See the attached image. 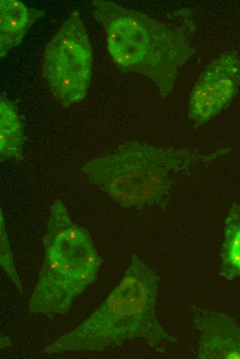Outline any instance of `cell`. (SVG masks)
Wrapping results in <instances>:
<instances>
[{"mask_svg":"<svg viewBox=\"0 0 240 359\" xmlns=\"http://www.w3.org/2000/svg\"><path fill=\"white\" fill-rule=\"evenodd\" d=\"M159 284L157 273L132 255L119 282L101 305L79 326L46 347L44 353L101 351L137 338L151 347L174 342L157 317Z\"/></svg>","mask_w":240,"mask_h":359,"instance_id":"6da1fadb","label":"cell"},{"mask_svg":"<svg viewBox=\"0 0 240 359\" xmlns=\"http://www.w3.org/2000/svg\"><path fill=\"white\" fill-rule=\"evenodd\" d=\"M92 12L104 28L108 52L123 72L150 78L161 97L172 90L192 48L186 37L154 18L110 1H92Z\"/></svg>","mask_w":240,"mask_h":359,"instance_id":"7a4b0ae2","label":"cell"},{"mask_svg":"<svg viewBox=\"0 0 240 359\" xmlns=\"http://www.w3.org/2000/svg\"><path fill=\"white\" fill-rule=\"evenodd\" d=\"M43 243L44 260L29 310L46 316L63 314L96 280L101 259L89 233L73 222L60 200L51 206Z\"/></svg>","mask_w":240,"mask_h":359,"instance_id":"3957f363","label":"cell"},{"mask_svg":"<svg viewBox=\"0 0 240 359\" xmlns=\"http://www.w3.org/2000/svg\"><path fill=\"white\" fill-rule=\"evenodd\" d=\"M178 166L169 151L134 142L87 162L83 171L119 204L136 208L156 202Z\"/></svg>","mask_w":240,"mask_h":359,"instance_id":"277c9868","label":"cell"},{"mask_svg":"<svg viewBox=\"0 0 240 359\" xmlns=\"http://www.w3.org/2000/svg\"><path fill=\"white\" fill-rule=\"evenodd\" d=\"M92 68L90 42L80 14L74 10L46 48L43 75L54 97L68 107L86 97Z\"/></svg>","mask_w":240,"mask_h":359,"instance_id":"5b68a950","label":"cell"},{"mask_svg":"<svg viewBox=\"0 0 240 359\" xmlns=\"http://www.w3.org/2000/svg\"><path fill=\"white\" fill-rule=\"evenodd\" d=\"M239 85L240 57L235 51H226L212 59L196 81L188 118L196 127L203 125L229 106Z\"/></svg>","mask_w":240,"mask_h":359,"instance_id":"8992f818","label":"cell"},{"mask_svg":"<svg viewBox=\"0 0 240 359\" xmlns=\"http://www.w3.org/2000/svg\"><path fill=\"white\" fill-rule=\"evenodd\" d=\"M199 333L197 358H240V324L231 317L202 311L194 318Z\"/></svg>","mask_w":240,"mask_h":359,"instance_id":"52a82bcc","label":"cell"},{"mask_svg":"<svg viewBox=\"0 0 240 359\" xmlns=\"http://www.w3.org/2000/svg\"><path fill=\"white\" fill-rule=\"evenodd\" d=\"M45 14V12L26 6L17 0L0 1V56L22 41L30 26Z\"/></svg>","mask_w":240,"mask_h":359,"instance_id":"ba28073f","label":"cell"},{"mask_svg":"<svg viewBox=\"0 0 240 359\" xmlns=\"http://www.w3.org/2000/svg\"><path fill=\"white\" fill-rule=\"evenodd\" d=\"M219 275L228 280L240 279V202L233 204L224 222Z\"/></svg>","mask_w":240,"mask_h":359,"instance_id":"9c48e42d","label":"cell"},{"mask_svg":"<svg viewBox=\"0 0 240 359\" xmlns=\"http://www.w3.org/2000/svg\"><path fill=\"white\" fill-rule=\"evenodd\" d=\"M24 135L21 119L14 104L3 97L0 101L1 159L23 158Z\"/></svg>","mask_w":240,"mask_h":359,"instance_id":"30bf717a","label":"cell"},{"mask_svg":"<svg viewBox=\"0 0 240 359\" xmlns=\"http://www.w3.org/2000/svg\"><path fill=\"white\" fill-rule=\"evenodd\" d=\"M1 264L2 269H3L17 287L21 291L22 289L19 278L16 272L12 254L9 249L8 238L4 229L3 219H2V213H1Z\"/></svg>","mask_w":240,"mask_h":359,"instance_id":"8fae6325","label":"cell"}]
</instances>
